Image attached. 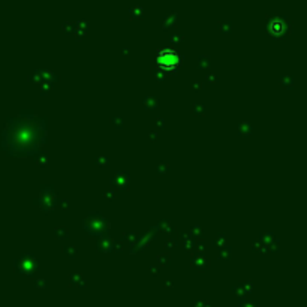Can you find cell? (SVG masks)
Masks as SVG:
<instances>
[{
	"label": "cell",
	"mask_w": 307,
	"mask_h": 307,
	"mask_svg": "<svg viewBox=\"0 0 307 307\" xmlns=\"http://www.w3.org/2000/svg\"><path fill=\"white\" fill-rule=\"evenodd\" d=\"M157 63L165 69H175L180 63V57L172 49H164L157 55Z\"/></svg>",
	"instance_id": "6da1fadb"
}]
</instances>
